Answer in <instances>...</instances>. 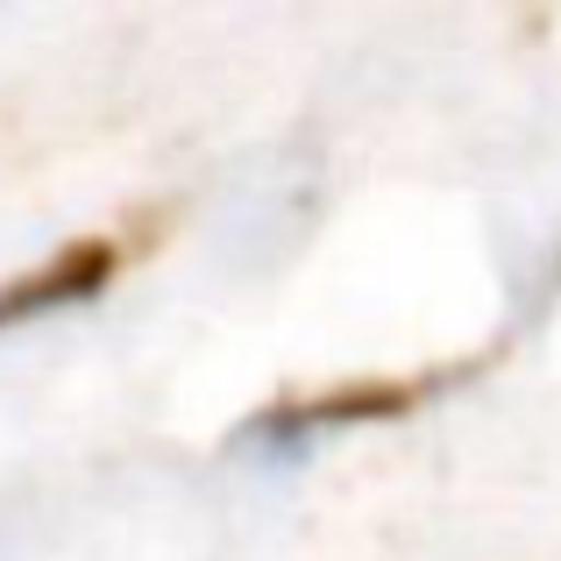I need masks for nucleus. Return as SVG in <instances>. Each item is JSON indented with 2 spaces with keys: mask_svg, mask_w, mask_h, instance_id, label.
I'll use <instances>...</instances> for the list:
<instances>
[{
  "mask_svg": "<svg viewBox=\"0 0 561 561\" xmlns=\"http://www.w3.org/2000/svg\"><path fill=\"white\" fill-rule=\"evenodd\" d=\"M107 271H114L107 242H71L65 256H50L36 277H22V285L0 291V328H8V320H36V313H50V306H65V299H93V291L107 285Z\"/></svg>",
  "mask_w": 561,
  "mask_h": 561,
  "instance_id": "obj_1",
  "label": "nucleus"
}]
</instances>
